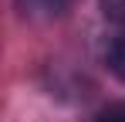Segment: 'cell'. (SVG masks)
I'll use <instances>...</instances> for the list:
<instances>
[{"mask_svg":"<svg viewBox=\"0 0 125 122\" xmlns=\"http://www.w3.org/2000/svg\"><path fill=\"white\" fill-rule=\"evenodd\" d=\"M102 10H105L108 20H115V24L125 27V0H102Z\"/></svg>","mask_w":125,"mask_h":122,"instance_id":"obj_3","label":"cell"},{"mask_svg":"<svg viewBox=\"0 0 125 122\" xmlns=\"http://www.w3.org/2000/svg\"><path fill=\"white\" fill-rule=\"evenodd\" d=\"M98 122H125V102H118V105H108L102 115H98Z\"/></svg>","mask_w":125,"mask_h":122,"instance_id":"obj_4","label":"cell"},{"mask_svg":"<svg viewBox=\"0 0 125 122\" xmlns=\"http://www.w3.org/2000/svg\"><path fill=\"white\" fill-rule=\"evenodd\" d=\"M108 64H112V71L125 81V37H118L112 48H108Z\"/></svg>","mask_w":125,"mask_h":122,"instance_id":"obj_2","label":"cell"},{"mask_svg":"<svg viewBox=\"0 0 125 122\" xmlns=\"http://www.w3.org/2000/svg\"><path fill=\"white\" fill-rule=\"evenodd\" d=\"M71 0H17L24 17H58Z\"/></svg>","mask_w":125,"mask_h":122,"instance_id":"obj_1","label":"cell"}]
</instances>
